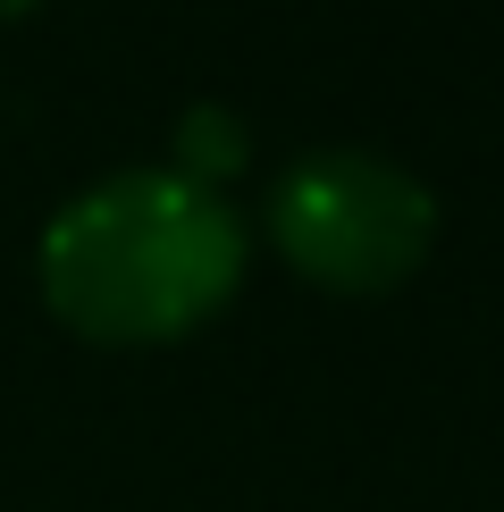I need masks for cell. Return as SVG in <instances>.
<instances>
[{"mask_svg":"<svg viewBox=\"0 0 504 512\" xmlns=\"http://www.w3.org/2000/svg\"><path fill=\"white\" fill-rule=\"evenodd\" d=\"M269 227L294 252V269H311L320 286L378 294L429 252L437 210H429V185L404 177V168H387L370 152H320V160L286 168Z\"/></svg>","mask_w":504,"mask_h":512,"instance_id":"2","label":"cell"},{"mask_svg":"<svg viewBox=\"0 0 504 512\" xmlns=\"http://www.w3.org/2000/svg\"><path fill=\"white\" fill-rule=\"evenodd\" d=\"M244 236L185 168L101 177L42 227V286L84 336H177L236 286Z\"/></svg>","mask_w":504,"mask_h":512,"instance_id":"1","label":"cell"},{"mask_svg":"<svg viewBox=\"0 0 504 512\" xmlns=\"http://www.w3.org/2000/svg\"><path fill=\"white\" fill-rule=\"evenodd\" d=\"M177 152L194 160V168H227V160L244 152V135H236V118H227V110H185V143H177Z\"/></svg>","mask_w":504,"mask_h":512,"instance_id":"3","label":"cell"},{"mask_svg":"<svg viewBox=\"0 0 504 512\" xmlns=\"http://www.w3.org/2000/svg\"><path fill=\"white\" fill-rule=\"evenodd\" d=\"M0 9H26V0H0Z\"/></svg>","mask_w":504,"mask_h":512,"instance_id":"4","label":"cell"}]
</instances>
